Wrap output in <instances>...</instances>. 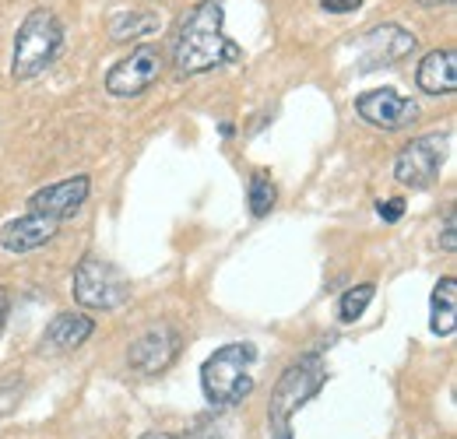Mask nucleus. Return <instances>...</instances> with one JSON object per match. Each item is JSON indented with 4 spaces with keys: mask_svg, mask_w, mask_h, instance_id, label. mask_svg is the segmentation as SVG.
<instances>
[{
    "mask_svg": "<svg viewBox=\"0 0 457 439\" xmlns=\"http://www.w3.org/2000/svg\"><path fill=\"white\" fill-rule=\"evenodd\" d=\"M359 4H362V0H320V7H324L328 14H348V11H359Z\"/></svg>",
    "mask_w": 457,
    "mask_h": 439,
    "instance_id": "21",
    "label": "nucleus"
},
{
    "mask_svg": "<svg viewBox=\"0 0 457 439\" xmlns=\"http://www.w3.org/2000/svg\"><path fill=\"white\" fill-rule=\"evenodd\" d=\"M275 197H278V190H275L271 176H264V172H253V179H250V194H246V201H250V215H253V219H264V215H271V208H275Z\"/></svg>",
    "mask_w": 457,
    "mask_h": 439,
    "instance_id": "17",
    "label": "nucleus"
},
{
    "mask_svg": "<svg viewBox=\"0 0 457 439\" xmlns=\"http://www.w3.org/2000/svg\"><path fill=\"white\" fill-rule=\"evenodd\" d=\"M71 292L85 310H116V306L127 302L130 285H127V277L116 264L103 261V257H85L74 268Z\"/></svg>",
    "mask_w": 457,
    "mask_h": 439,
    "instance_id": "5",
    "label": "nucleus"
},
{
    "mask_svg": "<svg viewBox=\"0 0 457 439\" xmlns=\"http://www.w3.org/2000/svg\"><path fill=\"white\" fill-rule=\"evenodd\" d=\"M176 352H179V334L162 324V327L145 330V334H141V337L130 344L127 359H130V366H134L137 373L155 377V373L170 369L172 359H176Z\"/></svg>",
    "mask_w": 457,
    "mask_h": 439,
    "instance_id": "10",
    "label": "nucleus"
},
{
    "mask_svg": "<svg viewBox=\"0 0 457 439\" xmlns=\"http://www.w3.org/2000/svg\"><path fill=\"white\" fill-rule=\"evenodd\" d=\"M253 359H257V348L246 344V341H232L222 344L201 369V386H204V397L212 408H232L239 401L250 397L253 390Z\"/></svg>",
    "mask_w": 457,
    "mask_h": 439,
    "instance_id": "2",
    "label": "nucleus"
},
{
    "mask_svg": "<svg viewBox=\"0 0 457 439\" xmlns=\"http://www.w3.org/2000/svg\"><path fill=\"white\" fill-rule=\"evenodd\" d=\"M328 380V369L320 362V355H306L299 362H292L286 369V377L278 380L271 404H268V429L275 439H292V415L317 397V390Z\"/></svg>",
    "mask_w": 457,
    "mask_h": 439,
    "instance_id": "4",
    "label": "nucleus"
},
{
    "mask_svg": "<svg viewBox=\"0 0 457 439\" xmlns=\"http://www.w3.org/2000/svg\"><path fill=\"white\" fill-rule=\"evenodd\" d=\"M429 330L440 337H451L457 330V281L440 277L433 288V306H429Z\"/></svg>",
    "mask_w": 457,
    "mask_h": 439,
    "instance_id": "15",
    "label": "nucleus"
},
{
    "mask_svg": "<svg viewBox=\"0 0 457 439\" xmlns=\"http://www.w3.org/2000/svg\"><path fill=\"white\" fill-rule=\"evenodd\" d=\"M162 50L159 46H137L123 60H116L106 74V92L113 99H134V95H145L159 78H162Z\"/></svg>",
    "mask_w": 457,
    "mask_h": 439,
    "instance_id": "7",
    "label": "nucleus"
},
{
    "mask_svg": "<svg viewBox=\"0 0 457 439\" xmlns=\"http://www.w3.org/2000/svg\"><path fill=\"white\" fill-rule=\"evenodd\" d=\"M377 211H380V219L384 221H398L401 215H404V201H398V197L380 201V204H377Z\"/></svg>",
    "mask_w": 457,
    "mask_h": 439,
    "instance_id": "20",
    "label": "nucleus"
},
{
    "mask_svg": "<svg viewBox=\"0 0 457 439\" xmlns=\"http://www.w3.org/2000/svg\"><path fill=\"white\" fill-rule=\"evenodd\" d=\"M447 159V134H422V137H411L395 159V179L401 186H411V190H426Z\"/></svg>",
    "mask_w": 457,
    "mask_h": 439,
    "instance_id": "6",
    "label": "nucleus"
},
{
    "mask_svg": "<svg viewBox=\"0 0 457 439\" xmlns=\"http://www.w3.org/2000/svg\"><path fill=\"white\" fill-rule=\"evenodd\" d=\"M92 317H85V313H57L54 320H50V327L43 330V344H39V352H46V355H71V352H78L88 337H92Z\"/></svg>",
    "mask_w": 457,
    "mask_h": 439,
    "instance_id": "13",
    "label": "nucleus"
},
{
    "mask_svg": "<svg viewBox=\"0 0 457 439\" xmlns=\"http://www.w3.org/2000/svg\"><path fill=\"white\" fill-rule=\"evenodd\" d=\"M415 81H419V88H422L426 95H454L457 92L454 50H433V54H426V60L419 63Z\"/></svg>",
    "mask_w": 457,
    "mask_h": 439,
    "instance_id": "14",
    "label": "nucleus"
},
{
    "mask_svg": "<svg viewBox=\"0 0 457 439\" xmlns=\"http://www.w3.org/2000/svg\"><path fill=\"white\" fill-rule=\"evenodd\" d=\"M419 4H426V7H451L454 0H419Z\"/></svg>",
    "mask_w": 457,
    "mask_h": 439,
    "instance_id": "23",
    "label": "nucleus"
},
{
    "mask_svg": "<svg viewBox=\"0 0 457 439\" xmlns=\"http://www.w3.org/2000/svg\"><path fill=\"white\" fill-rule=\"evenodd\" d=\"M60 221L57 219H46V215H36L29 211L25 219H11L4 228H0V246L7 253H32L39 246H46L54 236H57Z\"/></svg>",
    "mask_w": 457,
    "mask_h": 439,
    "instance_id": "12",
    "label": "nucleus"
},
{
    "mask_svg": "<svg viewBox=\"0 0 457 439\" xmlns=\"http://www.w3.org/2000/svg\"><path fill=\"white\" fill-rule=\"evenodd\" d=\"M440 246H444L447 253H454V250H457V215H454V211H447V219H444V232H440Z\"/></svg>",
    "mask_w": 457,
    "mask_h": 439,
    "instance_id": "19",
    "label": "nucleus"
},
{
    "mask_svg": "<svg viewBox=\"0 0 457 439\" xmlns=\"http://www.w3.org/2000/svg\"><path fill=\"white\" fill-rule=\"evenodd\" d=\"M60 46H63V25L57 14L46 7L32 11L14 36V56H11L14 81H32V78L46 74L50 63L57 60Z\"/></svg>",
    "mask_w": 457,
    "mask_h": 439,
    "instance_id": "3",
    "label": "nucleus"
},
{
    "mask_svg": "<svg viewBox=\"0 0 457 439\" xmlns=\"http://www.w3.org/2000/svg\"><path fill=\"white\" fill-rule=\"evenodd\" d=\"M411 50H415V36L408 29H401V25H380L362 43V63H359V70H377V67L398 63Z\"/></svg>",
    "mask_w": 457,
    "mask_h": 439,
    "instance_id": "11",
    "label": "nucleus"
},
{
    "mask_svg": "<svg viewBox=\"0 0 457 439\" xmlns=\"http://www.w3.org/2000/svg\"><path fill=\"white\" fill-rule=\"evenodd\" d=\"M226 25V4L222 0H201L183 21L172 46V63L179 74H204L222 63H236L243 50L222 32Z\"/></svg>",
    "mask_w": 457,
    "mask_h": 439,
    "instance_id": "1",
    "label": "nucleus"
},
{
    "mask_svg": "<svg viewBox=\"0 0 457 439\" xmlns=\"http://www.w3.org/2000/svg\"><path fill=\"white\" fill-rule=\"evenodd\" d=\"M162 29V18L155 11H130V14H120L110 25V36L113 43H130V39H141V36H152Z\"/></svg>",
    "mask_w": 457,
    "mask_h": 439,
    "instance_id": "16",
    "label": "nucleus"
},
{
    "mask_svg": "<svg viewBox=\"0 0 457 439\" xmlns=\"http://www.w3.org/2000/svg\"><path fill=\"white\" fill-rule=\"evenodd\" d=\"M141 439H179V436H172V433H145Z\"/></svg>",
    "mask_w": 457,
    "mask_h": 439,
    "instance_id": "24",
    "label": "nucleus"
},
{
    "mask_svg": "<svg viewBox=\"0 0 457 439\" xmlns=\"http://www.w3.org/2000/svg\"><path fill=\"white\" fill-rule=\"evenodd\" d=\"M355 112H359L370 127H377V130H401V127H408V123L419 120L415 99L401 95L398 88H373V92H362V95L355 99Z\"/></svg>",
    "mask_w": 457,
    "mask_h": 439,
    "instance_id": "8",
    "label": "nucleus"
},
{
    "mask_svg": "<svg viewBox=\"0 0 457 439\" xmlns=\"http://www.w3.org/2000/svg\"><path fill=\"white\" fill-rule=\"evenodd\" d=\"M7 306H11V295L0 288V327H4V317H7Z\"/></svg>",
    "mask_w": 457,
    "mask_h": 439,
    "instance_id": "22",
    "label": "nucleus"
},
{
    "mask_svg": "<svg viewBox=\"0 0 457 439\" xmlns=\"http://www.w3.org/2000/svg\"><path fill=\"white\" fill-rule=\"evenodd\" d=\"M88 190H92V179H88V176L60 179V183H50V186H43V190H36V194L29 197V211L63 221L81 211V204L88 201Z\"/></svg>",
    "mask_w": 457,
    "mask_h": 439,
    "instance_id": "9",
    "label": "nucleus"
},
{
    "mask_svg": "<svg viewBox=\"0 0 457 439\" xmlns=\"http://www.w3.org/2000/svg\"><path fill=\"white\" fill-rule=\"evenodd\" d=\"M373 295H377V285H373V281H362V285L348 288V292L342 295V306H338V313H342L345 324H355V320L366 313V306L373 302Z\"/></svg>",
    "mask_w": 457,
    "mask_h": 439,
    "instance_id": "18",
    "label": "nucleus"
}]
</instances>
